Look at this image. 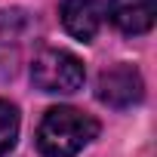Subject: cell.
I'll return each mask as SVG.
<instances>
[{
	"instance_id": "6da1fadb",
	"label": "cell",
	"mask_w": 157,
	"mask_h": 157,
	"mask_svg": "<svg viewBox=\"0 0 157 157\" xmlns=\"http://www.w3.org/2000/svg\"><path fill=\"white\" fill-rule=\"evenodd\" d=\"M99 136L96 117L77 111L71 105L49 108L37 126V148L46 157H74Z\"/></svg>"
},
{
	"instance_id": "7a4b0ae2",
	"label": "cell",
	"mask_w": 157,
	"mask_h": 157,
	"mask_svg": "<svg viewBox=\"0 0 157 157\" xmlns=\"http://www.w3.org/2000/svg\"><path fill=\"white\" fill-rule=\"evenodd\" d=\"M31 80L40 93H77L86 80V71L68 49H43L31 62Z\"/></svg>"
},
{
	"instance_id": "3957f363",
	"label": "cell",
	"mask_w": 157,
	"mask_h": 157,
	"mask_svg": "<svg viewBox=\"0 0 157 157\" xmlns=\"http://www.w3.org/2000/svg\"><path fill=\"white\" fill-rule=\"evenodd\" d=\"M96 96L99 102L111 105V108H129L136 102H142L145 96V83H142V74L132 65H117L99 74V83H96Z\"/></svg>"
},
{
	"instance_id": "277c9868",
	"label": "cell",
	"mask_w": 157,
	"mask_h": 157,
	"mask_svg": "<svg viewBox=\"0 0 157 157\" xmlns=\"http://www.w3.org/2000/svg\"><path fill=\"white\" fill-rule=\"evenodd\" d=\"M62 25L71 37L90 43L99 34V25H102L99 0H62Z\"/></svg>"
},
{
	"instance_id": "5b68a950",
	"label": "cell",
	"mask_w": 157,
	"mask_h": 157,
	"mask_svg": "<svg viewBox=\"0 0 157 157\" xmlns=\"http://www.w3.org/2000/svg\"><path fill=\"white\" fill-rule=\"evenodd\" d=\"M157 16V0H111L108 3V19L123 31V34H145L154 28Z\"/></svg>"
},
{
	"instance_id": "8992f818",
	"label": "cell",
	"mask_w": 157,
	"mask_h": 157,
	"mask_svg": "<svg viewBox=\"0 0 157 157\" xmlns=\"http://www.w3.org/2000/svg\"><path fill=\"white\" fill-rule=\"evenodd\" d=\"M19 139V111L16 105L0 99V157H3Z\"/></svg>"
}]
</instances>
